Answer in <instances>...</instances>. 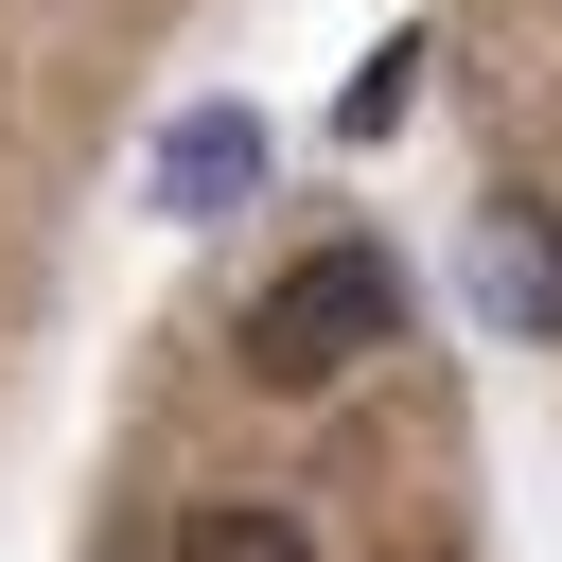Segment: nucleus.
Listing matches in <instances>:
<instances>
[{"mask_svg":"<svg viewBox=\"0 0 562 562\" xmlns=\"http://www.w3.org/2000/svg\"><path fill=\"white\" fill-rule=\"evenodd\" d=\"M404 88H422V53H404V35H386V53H369V70H351V140H369V123H404Z\"/></svg>","mask_w":562,"mask_h":562,"instance_id":"39448f33","label":"nucleus"},{"mask_svg":"<svg viewBox=\"0 0 562 562\" xmlns=\"http://www.w3.org/2000/svg\"><path fill=\"white\" fill-rule=\"evenodd\" d=\"M246 193H263V123H246V105H193V123L158 140V211L211 228V211H246Z\"/></svg>","mask_w":562,"mask_h":562,"instance_id":"7ed1b4c3","label":"nucleus"},{"mask_svg":"<svg viewBox=\"0 0 562 562\" xmlns=\"http://www.w3.org/2000/svg\"><path fill=\"white\" fill-rule=\"evenodd\" d=\"M474 281H492V316H509V334H562V211H544L527 176H492V193H474Z\"/></svg>","mask_w":562,"mask_h":562,"instance_id":"f03ea898","label":"nucleus"},{"mask_svg":"<svg viewBox=\"0 0 562 562\" xmlns=\"http://www.w3.org/2000/svg\"><path fill=\"white\" fill-rule=\"evenodd\" d=\"M386 334H404V263H386L369 228H316L299 263H263V281H246L228 369H246V386H334V369H369Z\"/></svg>","mask_w":562,"mask_h":562,"instance_id":"f257e3e1","label":"nucleus"},{"mask_svg":"<svg viewBox=\"0 0 562 562\" xmlns=\"http://www.w3.org/2000/svg\"><path fill=\"white\" fill-rule=\"evenodd\" d=\"M176 562H334V544H316L299 509H246V492H228V509H193V527H176Z\"/></svg>","mask_w":562,"mask_h":562,"instance_id":"20e7f679","label":"nucleus"}]
</instances>
